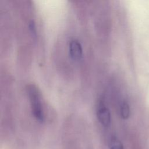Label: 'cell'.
Instances as JSON below:
<instances>
[{
	"label": "cell",
	"instance_id": "1",
	"mask_svg": "<svg viewBox=\"0 0 149 149\" xmlns=\"http://www.w3.org/2000/svg\"><path fill=\"white\" fill-rule=\"evenodd\" d=\"M27 90L30 101L32 113L38 121L42 122L44 120V115L41 103L40 93L34 84H29L27 86Z\"/></svg>",
	"mask_w": 149,
	"mask_h": 149
},
{
	"label": "cell",
	"instance_id": "5",
	"mask_svg": "<svg viewBox=\"0 0 149 149\" xmlns=\"http://www.w3.org/2000/svg\"><path fill=\"white\" fill-rule=\"evenodd\" d=\"M109 149H124L122 142L116 136H112L109 142Z\"/></svg>",
	"mask_w": 149,
	"mask_h": 149
},
{
	"label": "cell",
	"instance_id": "6",
	"mask_svg": "<svg viewBox=\"0 0 149 149\" xmlns=\"http://www.w3.org/2000/svg\"><path fill=\"white\" fill-rule=\"evenodd\" d=\"M29 28L31 33L35 35L36 34V29L35 27V24L33 20H31L29 23Z\"/></svg>",
	"mask_w": 149,
	"mask_h": 149
},
{
	"label": "cell",
	"instance_id": "2",
	"mask_svg": "<svg viewBox=\"0 0 149 149\" xmlns=\"http://www.w3.org/2000/svg\"><path fill=\"white\" fill-rule=\"evenodd\" d=\"M97 116L99 122L105 127L110 125L111 122V115L109 108L105 105L103 101H100L97 111Z\"/></svg>",
	"mask_w": 149,
	"mask_h": 149
},
{
	"label": "cell",
	"instance_id": "3",
	"mask_svg": "<svg viewBox=\"0 0 149 149\" xmlns=\"http://www.w3.org/2000/svg\"><path fill=\"white\" fill-rule=\"evenodd\" d=\"M69 52L72 59L74 61L80 59L83 55V49L81 44L76 39H72L69 44Z\"/></svg>",
	"mask_w": 149,
	"mask_h": 149
},
{
	"label": "cell",
	"instance_id": "4",
	"mask_svg": "<svg viewBox=\"0 0 149 149\" xmlns=\"http://www.w3.org/2000/svg\"><path fill=\"white\" fill-rule=\"evenodd\" d=\"M120 113L121 117L124 119H126L129 117V115H130L129 105L125 101L123 102L120 106Z\"/></svg>",
	"mask_w": 149,
	"mask_h": 149
}]
</instances>
